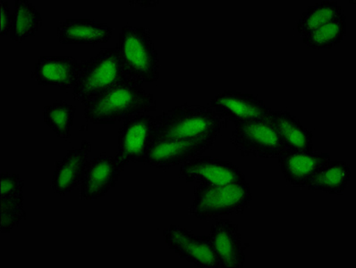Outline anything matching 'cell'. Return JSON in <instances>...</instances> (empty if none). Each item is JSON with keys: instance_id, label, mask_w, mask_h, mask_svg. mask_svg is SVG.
<instances>
[{"instance_id": "cell-18", "label": "cell", "mask_w": 356, "mask_h": 268, "mask_svg": "<svg viewBox=\"0 0 356 268\" xmlns=\"http://www.w3.org/2000/svg\"><path fill=\"white\" fill-rule=\"evenodd\" d=\"M268 119L280 131L289 149L314 151V134L289 111L271 110Z\"/></svg>"}, {"instance_id": "cell-16", "label": "cell", "mask_w": 356, "mask_h": 268, "mask_svg": "<svg viewBox=\"0 0 356 268\" xmlns=\"http://www.w3.org/2000/svg\"><path fill=\"white\" fill-rule=\"evenodd\" d=\"M92 144L83 141L79 148H73L57 163L51 181L53 191L64 196L73 192L82 183Z\"/></svg>"}, {"instance_id": "cell-9", "label": "cell", "mask_w": 356, "mask_h": 268, "mask_svg": "<svg viewBox=\"0 0 356 268\" xmlns=\"http://www.w3.org/2000/svg\"><path fill=\"white\" fill-rule=\"evenodd\" d=\"M165 242L180 258L202 268H220L210 236L195 235L188 229L171 224L165 230Z\"/></svg>"}, {"instance_id": "cell-12", "label": "cell", "mask_w": 356, "mask_h": 268, "mask_svg": "<svg viewBox=\"0 0 356 268\" xmlns=\"http://www.w3.org/2000/svg\"><path fill=\"white\" fill-rule=\"evenodd\" d=\"M122 173L115 156L103 152L88 161L81 183L80 197L83 201L104 197L117 185Z\"/></svg>"}, {"instance_id": "cell-11", "label": "cell", "mask_w": 356, "mask_h": 268, "mask_svg": "<svg viewBox=\"0 0 356 268\" xmlns=\"http://www.w3.org/2000/svg\"><path fill=\"white\" fill-rule=\"evenodd\" d=\"M179 176L187 183L207 185H223L246 181L245 174L235 164L220 158L202 156L182 165L179 169Z\"/></svg>"}, {"instance_id": "cell-1", "label": "cell", "mask_w": 356, "mask_h": 268, "mask_svg": "<svg viewBox=\"0 0 356 268\" xmlns=\"http://www.w3.org/2000/svg\"><path fill=\"white\" fill-rule=\"evenodd\" d=\"M157 109L154 96L142 86L123 82L84 104L83 117L95 124H114L134 115Z\"/></svg>"}, {"instance_id": "cell-6", "label": "cell", "mask_w": 356, "mask_h": 268, "mask_svg": "<svg viewBox=\"0 0 356 268\" xmlns=\"http://www.w3.org/2000/svg\"><path fill=\"white\" fill-rule=\"evenodd\" d=\"M230 142L243 156L279 158L289 151L280 131L267 118L236 124Z\"/></svg>"}, {"instance_id": "cell-8", "label": "cell", "mask_w": 356, "mask_h": 268, "mask_svg": "<svg viewBox=\"0 0 356 268\" xmlns=\"http://www.w3.org/2000/svg\"><path fill=\"white\" fill-rule=\"evenodd\" d=\"M216 140L186 138L154 142L149 149L145 163L162 170L182 166L193 158L200 157L207 149H211Z\"/></svg>"}, {"instance_id": "cell-3", "label": "cell", "mask_w": 356, "mask_h": 268, "mask_svg": "<svg viewBox=\"0 0 356 268\" xmlns=\"http://www.w3.org/2000/svg\"><path fill=\"white\" fill-rule=\"evenodd\" d=\"M117 48L127 83L143 86L159 80L158 51L149 29L122 27Z\"/></svg>"}, {"instance_id": "cell-4", "label": "cell", "mask_w": 356, "mask_h": 268, "mask_svg": "<svg viewBox=\"0 0 356 268\" xmlns=\"http://www.w3.org/2000/svg\"><path fill=\"white\" fill-rule=\"evenodd\" d=\"M251 186L248 182L223 185L195 187L190 214L201 220L241 214L251 205Z\"/></svg>"}, {"instance_id": "cell-5", "label": "cell", "mask_w": 356, "mask_h": 268, "mask_svg": "<svg viewBox=\"0 0 356 268\" xmlns=\"http://www.w3.org/2000/svg\"><path fill=\"white\" fill-rule=\"evenodd\" d=\"M123 82L127 81L117 47L102 49L95 57L83 61L79 78L72 90V99L84 105Z\"/></svg>"}, {"instance_id": "cell-22", "label": "cell", "mask_w": 356, "mask_h": 268, "mask_svg": "<svg viewBox=\"0 0 356 268\" xmlns=\"http://www.w3.org/2000/svg\"><path fill=\"white\" fill-rule=\"evenodd\" d=\"M76 112V106L71 102L59 101L43 108V119L59 138L67 141L71 138Z\"/></svg>"}, {"instance_id": "cell-21", "label": "cell", "mask_w": 356, "mask_h": 268, "mask_svg": "<svg viewBox=\"0 0 356 268\" xmlns=\"http://www.w3.org/2000/svg\"><path fill=\"white\" fill-rule=\"evenodd\" d=\"M42 15L35 6L28 0H15L11 39L19 42L33 36L42 26Z\"/></svg>"}, {"instance_id": "cell-23", "label": "cell", "mask_w": 356, "mask_h": 268, "mask_svg": "<svg viewBox=\"0 0 356 268\" xmlns=\"http://www.w3.org/2000/svg\"><path fill=\"white\" fill-rule=\"evenodd\" d=\"M346 34V15H343L302 38L306 46L318 51L332 49L339 45L343 42Z\"/></svg>"}, {"instance_id": "cell-17", "label": "cell", "mask_w": 356, "mask_h": 268, "mask_svg": "<svg viewBox=\"0 0 356 268\" xmlns=\"http://www.w3.org/2000/svg\"><path fill=\"white\" fill-rule=\"evenodd\" d=\"M59 42L64 45H104L112 37L108 24L90 19H67L57 30Z\"/></svg>"}, {"instance_id": "cell-15", "label": "cell", "mask_w": 356, "mask_h": 268, "mask_svg": "<svg viewBox=\"0 0 356 268\" xmlns=\"http://www.w3.org/2000/svg\"><path fill=\"white\" fill-rule=\"evenodd\" d=\"M279 165L286 182L293 187L305 188L309 181L331 160L329 153L289 149L280 156Z\"/></svg>"}, {"instance_id": "cell-26", "label": "cell", "mask_w": 356, "mask_h": 268, "mask_svg": "<svg viewBox=\"0 0 356 268\" xmlns=\"http://www.w3.org/2000/svg\"><path fill=\"white\" fill-rule=\"evenodd\" d=\"M13 23V13L8 8L7 0H0V34L2 37L8 35Z\"/></svg>"}, {"instance_id": "cell-20", "label": "cell", "mask_w": 356, "mask_h": 268, "mask_svg": "<svg viewBox=\"0 0 356 268\" xmlns=\"http://www.w3.org/2000/svg\"><path fill=\"white\" fill-rule=\"evenodd\" d=\"M343 15H345L343 8L337 1L324 0L317 2L302 14L296 24V30L304 37Z\"/></svg>"}, {"instance_id": "cell-19", "label": "cell", "mask_w": 356, "mask_h": 268, "mask_svg": "<svg viewBox=\"0 0 356 268\" xmlns=\"http://www.w3.org/2000/svg\"><path fill=\"white\" fill-rule=\"evenodd\" d=\"M351 174V167L345 161L330 160L309 181L305 189L330 195H342L348 188Z\"/></svg>"}, {"instance_id": "cell-2", "label": "cell", "mask_w": 356, "mask_h": 268, "mask_svg": "<svg viewBox=\"0 0 356 268\" xmlns=\"http://www.w3.org/2000/svg\"><path fill=\"white\" fill-rule=\"evenodd\" d=\"M225 122L211 107L186 103L156 117L154 142L186 138L217 139Z\"/></svg>"}, {"instance_id": "cell-7", "label": "cell", "mask_w": 356, "mask_h": 268, "mask_svg": "<svg viewBox=\"0 0 356 268\" xmlns=\"http://www.w3.org/2000/svg\"><path fill=\"white\" fill-rule=\"evenodd\" d=\"M155 133L156 118L151 115L136 114L123 121L118 133V151L115 155L122 171L130 163H145Z\"/></svg>"}, {"instance_id": "cell-24", "label": "cell", "mask_w": 356, "mask_h": 268, "mask_svg": "<svg viewBox=\"0 0 356 268\" xmlns=\"http://www.w3.org/2000/svg\"><path fill=\"white\" fill-rule=\"evenodd\" d=\"M24 210V196L1 198V233H10L26 218Z\"/></svg>"}, {"instance_id": "cell-14", "label": "cell", "mask_w": 356, "mask_h": 268, "mask_svg": "<svg viewBox=\"0 0 356 268\" xmlns=\"http://www.w3.org/2000/svg\"><path fill=\"white\" fill-rule=\"evenodd\" d=\"M83 61L67 56H42L36 64L33 77L40 85L58 86L62 90L74 88L82 71Z\"/></svg>"}, {"instance_id": "cell-25", "label": "cell", "mask_w": 356, "mask_h": 268, "mask_svg": "<svg viewBox=\"0 0 356 268\" xmlns=\"http://www.w3.org/2000/svg\"><path fill=\"white\" fill-rule=\"evenodd\" d=\"M24 181L19 174L11 172L1 173L0 198L20 197L24 196Z\"/></svg>"}, {"instance_id": "cell-13", "label": "cell", "mask_w": 356, "mask_h": 268, "mask_svg": "<svg viewBox=\"0 0 356 268\" xmlns=\"http://www.w3.org/2000/svg\"><path fill=\"white\" fill-rule=\"evenodd\" d=\"M209 236L220 268L245 267V251L249 244L243 241L238 224L230 221H218L212 224Z\"/></svg>"}, {"instance_id": "cell-27", "label": "cell", "mask_w": 356, "mask_h": 268, "mask_svg": "<svg viewBox=\"0 0 356 268\" xmlns=\"http://www.w3.org/2000/svg\"><path fill=\"white\" fill-rule=\"evenodd\" d=\"M129 4L139 5L140 7H155L159 4V1H149V0H143V1H129Z\"/></svg>"}, {"instance_id": "cell-10", "label": "cell", "mask_w": 356, "mask_h": 268, "mask_svg": "<svg viewBox=\"0 0 356 268\" xmlns=\"http://www.w3.org/2000/svg\"><path fill=\"white\" fill-rule=\"evenodd\" d=\"M211 108L225 121L236 124L267 118L271 108L252 93L225 90L214 97Z\"/></svg>"}]
</instances>
